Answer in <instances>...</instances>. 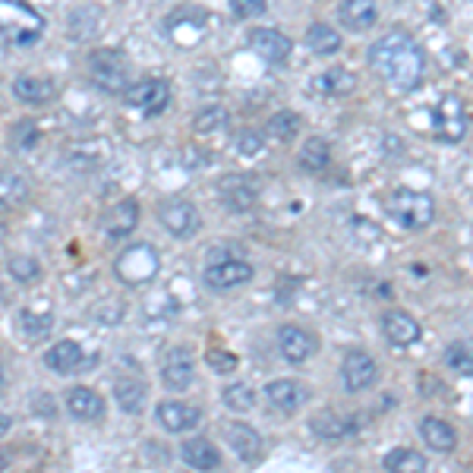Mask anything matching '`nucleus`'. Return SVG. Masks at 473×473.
I'll use <instances>...</instances> for the list:
<instances>
[{
    "mask_svg": "<svg viewBox=\"0 0 473 473\" xmlns=\"http://www.w3.org/2000/svg\"><path fill=\"white\" fill-rule=\"evenodd\" d=\"M196 379V363L193 353L187 347H174L165 357V366H161V382H165L171 392H187Z\"/></svg>",
    "mask_w": 473,
    "mask_h": 473,
    "instance_id": "nucleus-16",
    "label": "nucleus"
},
{
    "mask_svg": "<svg viewBox=\"0 0 473 473\" xmlns=\"http://www.w3.org/2000/svg\"><path fill=\"white\" fill-rule=\"evenodd\" d=\"M250 48L256 50L262 60H268V64H284V60L291 58V50H294V42L278 29H252Z\"/></svg>",
    "mask_w": 473,
    "mask_h": 473,
    "instance_id": "nucleus-19",
    "label": "nucleus"
},
{
    "mask_svg": "<svg viewBox=\"0 0 473 473\" xmlns=\"http://www.w3.org/2000/svg\"><path fill=\"white\" fill-rule=\"evenodd\" d=\"M382 331L398 347H410L420 341V322L410 313H404V309H392V313L382 315Z\"/></svg>",
    "mask_w": 473,
    "mask_h": 473,
    "instance_id": "nucleus-21",
    "label": "nucleus"
},
{
    "mask_svg": "<svg viewBox=\"0 0 473 473\" xmlns=\"http://www.w3.org/2000/svg\"><path fill=\"white\" fill-rule=\"evenodd\" d=\"M382 464H385L388 473H426L430 470V467H426V458L420 452H414V448H392Z\"/></svg>",
    "mask_w": 473,
    "mask_h": 473,
    "instance_id": "nucleus-32",
    "label": "nucleus"
},
{
    "mask_svg": "<svg viewBox=\"0 0 473 473\" xmlns=\"http://www.w3.org/2000/svg\"><path fill=\"white\" fill-rule=\"evenodd\" d=\"M208 363H212V369L221 376H228L237 369V357L230 351H208Z\"/></svg>",
    "mask_w": 473,
    "mask_h": 473,
    "instance_id": "nucleus-42",
    "label": "nucleus"
},
{
    "mask_svg": "<svg viewBox=\"0 0 473 473\" xmlns=\"http://www.w3.org/2000/svg\"><path fill=\"white\" fill-rule=\"evenodd\" d=\"M0 382H4V369H0Z\"/></svg>",
    "mask_w": 473,
    "mask_h": 473,
    "instance_id": "nucleus-48",
    "label": "nucleus"
},
{
    "mask_svg": "<svg viewBox=\"0 0 473 473\" xmlns=\"http://www.w3.org/2000/svg\"><path fill=\"white\" fill-rule=\"evenodd\" d=\"M228 127V111L221 105H212V108H202L193 120V129L202 136H212V133H221Z\"/></svg>",
    "mask_w": 473,
    "mask_h": 473,
    "instance_id": "nucleus-36",
    "label": "nucleus"
},
{
    "mask_svg": "<svg viewBox=\"0 0 473 473\" xmlns=\"http://www.w3.org/2000/svg\"><path fill=\"white\" fill-rule=\"evenodd\" d=\"M44 32V16L22 0H0V38L10 44H32Z\"/></svg>",
    "mask_w": 473,
    "mask_h": 473,
    "instance_id": "nucleus-3",
    "label": "nucleus"
},
{
    "mask_svg": "<svg viewBox=\"0 0 473 473\" xmlns=\"http://www.w3.org/2000/svg\"><path fill=\"white\" fill-rule=\"evenodd\" d=\"M337 19H341V26L347 32H366L373 29L376 19H379V7L373 0H345L337 7Z\"/></svg>",
    "mask_w": 473,
    "mask_h": 473,
    "instance_id": "nucleus-22",
    "label": "nucleus"
},
{
    "mask_svg": "<svg viewBox=\"0 0 473 473\" xmlns=\"http://www.w3.org/2000/svg\"><path fill=\"white\" fill-rule=\"evenodd\" d=\"M114 398H117V404H120L123 414H143L145 398H149V388H145V382L129 379L127 376V379H117Z\"/></svg>",
    "mask_w": 473,
    "mask_h": 473,
    "instance_id": "nucleus-27",
    "label": "nucleus"
},
{
    "mask_svg": "<svg viewBox=\"0 0 473 473\" xmlns=\"http://www.w3.org/2000/svg\"><path fill=\"white\" fill-rule=\"evenodd\" d=\"M252 281V266L246 259L234 256V259H221V262H212L205 268V284L212 291H234V287Z\"/></svg>",
    "mask_w": 473,
    "mask_h": 473,
    "instance_id": "nucleus-11",
    "label": "nucleus"
},
{
    "mask_svg": "<svg viewBox=\"0 0 473 473\" xmlns=\"http://www.w3.org/2000/svg\"><path fill=\"white\" fill-rule=\"evenodd\" d=\"M266 398L281 414H294V410H300L309 401V388L297 379H275L266 385Z\"/></svg>",
    "mask_w": 473,
    "mask_h": 473,
    "instance_id": "nucleus-18",
    "label": "nucleus"
},
{
    "mask_svg": "<svg viewBox=\"0 0 473 473\" xmlns=\"http://www.w3.org/2000/svg\"><path fill=\"white\" fill-rule=\"evenodd\" d=\"M331 161V145L322 136H309L300 149V167L309 174H322Z\"/></svg>",
    "mask_w": 473,
    "mask_h": 473,
    "instance_id": "nucleus-30",
    "label": "nucleus"
},
{
    "mask_svg": "<svg viewBox=\"0 0 473 473\" xmlns=\"http://www.w3.org/2000/svg\"><path fill=\"white\" fill-rule=\"evenodd\" d=\"M420 436H423V442L430 445L432 452H452L454 445H458L454 426H448L445 420H436V416H426L423 423H420Z\"/></svg>",
    "mask_w": 473,
    "mask_h": 473,
    "instance_id": "nucleus-26",
    "label": "nucleus"
},
{
    "mask_svg": "<svg viewBox=\"0 0 473 473\" xmlns=\"http://www.w3.org/2000/svg\"><path fill=\"white\" fill-rule=\"evenodd\" d=\"M221 436L228 438V445L234 448L237 458L246 461V464L259 461V458H262V452H266V442H262V436H259L252 426L237 423V420H228V423H221Z\"/></svg>",
    "mask_w": 473,
    "mask_h": 473,
    "instance_id": "nucleus-14",
    "label": "nucleus"
},
{
    "mask_svg": "<svg viewBox=\"0 0 473 473\" xmlns=\"http://www.w3.org/2000/svg\"><path fill=\"white\" fill-rule=\"evenodd\" d=\"M4 237H7V224L0 221V244H4Z\"/></svg>",
    "mask_w": 473,
    "mask_h": 473,
    "instance_id": "nucleus-47",
    "label": "nucleus"
},
{
    "mask_svg": "<svg viewBox=\"0 0 473 473\" xmlns=\"http://www.w3.org/2000/svg\"><path fill=\"white\" fill-rule=\"evenodd\" d=\"M38 136H42V129H38L35 120H16L13 127H10V143H13V149H32V145L38 143Z\"/></svg>",
    "mask_w": 473,
    "mask_h": 473,
    "instance_id": "nucleus-39",
    "label": "nucleus"
},
{
    "mask_svg": "<svg viewBox=\"0 0 473 473\" xmlns=\"http://www.w3.org/2000/svg\"><path fill=\"white\" fill-rule=\"evenodd\" d=\"M64 407L73 420H82V423H92L105 416V398L98 392H92L89 385H73L64 394Z\"/></svg>",
    "mask_w": 473,
    "mask_h": 473,
    "instance_id": "nucleus-15",
    "label": "nucleus"
},
{
    "mask_svg": "<svg viewBox=\"0 0 473 473\" xmlns=\"http://www.w3.org/2000/svg\"><path fill=\"white\" fill-rule=\"evenodd\" d=\"M306 44L313 54L329 58V54H335V50L341 48V35H337L331 26H325V22H313V26L306 29Z\"/></svg>",
    "mask_w": 473,
    "mask_h": 473,
    "instance_id": "nucleus-33",
    "label": "nucleus"
},
{
    "mask_svg": "<svg viewBox=\"0 0 473 473\" xmlns=\"http://www.w3.org/2000/svg\"><path fill=\"white\" fill-rule=\"evenodd\" d=\"M10 426H13V420H10L7 414H0V438L7 436V432H10Z\"/></svg>",
    "mask_w": 473,
    "mask_h": 473,
    "instance_id": "nucleus-45",
    "label": "nucleus"
},
{
    "mask_svg": "<svg viewBox=\"0 0 473 473\" xmlns=\"http://www.w3.org/2000/svg\"><path fill=\"white\" fill-rule=\"evenodd\" d=\"M266 133L272 139H278V143H291V139H297V133H300V117H297L294 111H278V114L268 120Z\"/></svg>",
    "mask_w": 473,
    "mask_h": 473,
    "instance_id": "nucleus-35",
    "label": "nucleus"
},
{
    "mask_svg": "<svg viewBox=\"0 0 473 473\" xmlns=\"http://www.w3.org/2000/svg\"><path fill=\"white\" fill-rule=\"evenodd\" d=\"M224 404H228L230 410H250L252 404H256V392H252L246 382H234V385L224 388Z\"/></svg>",
    "mask_w": 473,
    "mask_h": 473,
    "instance_id": "nucleus-38",
    "label": "nucleus"
},
{
    "mask_svg": "<svg viewBox=\"0 0 473 473\" xmlns=\"http://www.w3.org/2000/svg\"><path fill=\"white\" fill-rule=\"evenodd\" d=\"M353 86H357V76L351 70H345V66H331V70L319 73L313 79V89L322 95H347Z\"/></svg>",
    "mask_w": 473,
    "mask_h": 473,
    "instance_id": "nucleus-28",
    "label": "nucleus"
},
{
    "mask_svg": "<svg viewBox=\"0 0 473 473\" xmlns=\"http://www.w3.org/2000/svg\"><path fill=\"white\" fill-rule=\"evenodd\" d=\"M139 224V202L136 199H123L111 208L108 215H105V234L111 240H120V237H129L136 230Z\"/></svg>",
    "mask_w": 473,
    "mask_h": 473,
    "instance_id": "nucleus-23",
    "label": "nucleus"
},
{
    "mask_svg": "<svg viewBox=\"0 0 473 473\" xmlns=\"http://www.w3.org/2000/svg\"><path fill=\"white\" fill-rule=\"evenodd\" d=\"M369 64L394 92H414L423 82L426 58L423 48L407 32H388L369 48Z\"/></svg>",
    "mask_w": 473,
    "mask_h": 473,
    "instance_id": "nucleus-1",
    "label": "nucleus"
},
{
    "mask_svg": "<svg viewBox=\"0 0 473 473\" xmlns=\"http://www.w3.org/2000/svg\"><path fill=\"white\" fill-rule=\"evenodd\" d=\"M158 221L165 224L174 237H193L199 230V212H196L193 202L171 199L158 205Z\"/></svg>",
    "mask_w": 473,
    "mask_h": 473,
    "instance_id": "nucleus-12",
    "label": "nucleus"
},
{
    "mask_svg": "<svg viewBox=\"0 0 473 473\" xmlns=\"http://www.w3.org/2000/svg\"><path fill=\"white\" fill-rule=\"evenodd\" d=\"M50 325H54V315L35 313V309H22L19 319H16V329H19V335L26 337V341H38V337H44L50 331Z\"/></svg>",
    "mask_w": 473,
    "mask_h": 473,
    "instance_id": "nucleus-34",
    "label": "nucleus"
},
{
    "mask_svg": "<svg viewBox=\"0 0 473 473\" xmlns=\"http://www.w3.org/2000/svg\"><path fill=\"white\" fill-rule=\"evenodd\" d=\"M385 212L392 215V221H398L407 230H423L432 224L436 218V202L430 193H420V190H394L385 199Z\"/></svg>",
    "mask_w": 473,
    "mask_h": 473,
    "instance_id": "nucleus-2",
    "label": "nucleus"
},
{
    "mask_svg": "<svg viewBox=\"0 0 473 473\" xmlns=\"http://www.w3.org/2000/svg\"><path fill=\"white\" fill-rule=\"evenodd\" d=\"M278 351L291 366H300V363H306L315 351H319V341H315L306 329H300V325H281L278 329Z\"/></svg>",
    "mask_w": 473,
    "mask_h": 473,
    "instance_id": "nucleus-13",
    "label": "nucleus"
},
{
    "mask_svg": "<svg viewBox=\"0 0 473 473\" xmlns=\"http://www.w3.org/2000/svg\"><path fill=\"white\" fill-rule=\"evenodd\" d=\"M180 458H183V464H190L199 473H212L221 464V452L208 438H187L183 448H180Z\"/></svg>",
    "mask_w": 473,
    "mask_h": 473,
    "instance_id": "nucleus-24",
    "label": "nucleus"
},
{
    "mask_svg": "<svg viewBox=\"0 0 473 473\" xmlns=\"http://www.w3.org/2000/svg\"><path fill=\"white\" fill-rule=\"evenodd\" d=\"M445 363L452 366L454 373H473V347L464 341H454L448 351H445Z\"/></svg>",
    "mask_w": 473,
    "mask_h": 473,
    "instance_id": "nucleus-40",
    "label": "nucleus"
},
{
    "mask_svg": "<svg viewBox=\"0 0 473 473\" xmlns=\"http://www.w3.org/2000/svg\"><path fill=\"white\" fill-rule=\"evenodd\" d=\"M161 268V259H158V250L151 244H133L117 256L114 262V272L117 278L123 281L127 287H139V284H149L151 278L158 275Z\"/></svg>",
    "mask_w": 473,
    "mask_h": 473,
    "instance_id": "nucleus-5",
    "label": "nucleus"
},
{
    "mask_svg": "<svg viewBox=\"0 0 473 473\" xmlns=\"http://www.w3.org/2000/svg\"><path fill=\"white\" fill-rule=\"evenodd\" d=\"M218 199L228 212L234 215H244L256 205L259 199V183L246 174H228V177L218 180Z\"/></svg>",
    "mask_w": 473,
    "mask_h": 473,
    "instance_id": "nucleus-7",
    "label": "nucleus"
},
{
    "mask_svg": "<svg viewBox=\"0 0 473 473\" xmlns=\"http://www.w3.org/2000/svg\"><path fill=\"white\" fill-rule=\"evenodd\" d=\"M155 416H158V423H161V430L190 432V430H196V426H199L202 410L193 407V404H187V401H161L155 407Z\"/></svg>",
    "mask_w": 473,
    "mask_h": 473,
    "instance_id": "nucleus-17",
    "label": "nucleus"
},
{
    "mask_svg": "<svg viewBox=\"0 0 473 473\" xmlns=\"http://www.w3.org/2000/svg\"><path fill=\"white\" fill-rule=\"evenodd\" d=\"M432 133L438 143H461L467 136V111L458 95H445L438 108L432 111Z\"/></svg>",
    "mask_w": 473,
    "mask_h": 473,
    "instance_id": "nucleus-6",
    "label": "nucleus"
},
{
    "mask_svg": "<svg viewBox=\"0 0 473 473\" xmlns=\"http://www.w3.org/2000/svg\"><path fill=\"white\" fill-rule=\"evenodd\" d=\"M341 382H345L347 392H366V388H373L376 382H379V363L373 360V353H366V351L345 353Z\"/></svg>",
    "mask_w": 473,
    "mask_h": 473,
    "instance_id": "nucleus-10",
    "label": "nucleus"
},
{
    "mask_svg": "<svg viewBox=\"0 0 473 473\" xmlns=\"http://www.w3.org/2000/svg\"><path fill=\"white\" fill-rule=\"evenodd\" d=\"M89 73H92L95 86L101 92L120 95L129 89V64L120 50L114 48H98L89 54Z\"/></svg>",
    "mask_w": 473,
    "mask_h": 473,
    "instance_id": "nucleus-4",
    "label": "nucleus"
},
{
    "mask_svg": "<svg viewBox=\"0 0 473 473\" xmlns=\"http://www.w3.org/2000/svg\"><path fill=\"white\" fill-rule=\"evenodd\" d=\"M123 98H127V105L143 111V114H161L171 105V86H167L165 79H143L136 86H129L123 92Z\"/></svg>",
    "mask_w": 473,
    "mask_h": 473,
    "instance_id": "nucleus-9",
    "label": "nucleus"
},
{
    "mask_svg": "<svg viewBox=\"0 0 473 473\" xmlns=\"http://www.w3.org/2000/svg\"><path fill=\"white\" fill-rule=\"evenodd\" d=\"M13 95L26 105H44V101L54 98V86H50L48 79H38V76H19L13 82Z\"/></svg>",
    "mask_w": 473,
    "mask_h": 473,
    "instance_id": "nucleus-31",
    "label": "nucleus"
},
{
    "mask_svg": "<svg viewBox=\"0 0 473 473\" xmlns=\"http://www.w3.org/2000/svg\"><path fill=\"white\" fill-rule=\"evenodd\" d=\"M7 272L13 281H19V284H32V281L42 275V266H38L32 256H13L7 262Z\"/></svg>",
    "mask_w": 473,
    "mask_h": 473,
    "instance_id": "nucleus-37",
    "label": "nucleus"
},
{
    "mask_svg": "<svg viewBox=\"0 0 473 473\" xmlns=\"http://www.w3.org/2000/svg\"><path fill=\"white\" fill-rule=\"evenodd\" d=\"M7 467H10V454H7V452H0V473L7 470Z\"/></svg>",
    "mask_w": 473,
    "mask_h": 473,
    "instance_id": "nucleus-46",
    "label": "nucleus"
},
{
    "mask_svg": "<svg viewBox=\"0 0 473 473\" xmlns=\"http://www.w3.org/2000/svg\"><path fill=\"white\" fill-rule=\"evenodd\" d=\"M167 32H171V38L177 44H183V48H190V44L202 42V35H205V13H199V10H177V13L167 19Z\"/></svg>",
    "mask_w": 473,
    "mask_h": 473,
    "instance_id": "nucleus-20",
    "label": "nucleus"
},
{
    "mask_svg": "<svg viewBox=\"0 0 473 473\" xmlns=\"http://www.w3.org/2000/svg\"><path fill=\"white\" fill-rule=\"evenodd\" d=\"M70 165L73 167H82V171H92V167L101 165V158H105V149L95 151V145H76V149L70 151Z\"/></svg>",
    "mask_w": 473,
    "mask_h": 473,
    "instance_id": "nucleus-41",
    "label": "nucleus"
},
{
    "mask_svg": "<svg viewBox=\"0 0 473 473\" xmlns=\"http://www.w3.org/2000/svg\"><path fill=\"white\" fill-rule=\"evenodd\" d=\"M29 199V180L16 171H0V208H19Z\"/></svg>",
    "mask_w": 473,
    "mask_h": 473,
    "instance_id": "nucleus-29",
    "label": "nucleus"
},
{
    "mask_svg": "<svg viewBox=\"0 0 473 473\" xmlns=\"http://www.w3.org/2000/svg\"><path fill=\"white\" fill-rule=\"evenodd\" d=\"M237 149L244 151V155H256L262 149V136H259L256 129H244L240 136H237Z\"/></svg>",
    "mask_w": 473,
    "mask_h": 473,
    "instance_id": "nucleus-44",
    "label": "nucleus"
},
{
    "mask_svg": "<svg viewBox=\"0 0 473 473\" xmlns=\"http://www.w3.org/2000/svg\"><path fill=\"white\" fill-rule=\"evenodd\" d=\"M353 430H357L353 416L337 414V410H325V414H319L313 420V432L319 438H325V442H341V438L353 436Z\"/></svg>",
    "mask_w": 473,
    "mask_h": 473,
    "instance_id": "nucleus-25",
    "label": "nucleus"
},
{
    "mask_svg": "<svg viewBox=\"0 0 473 473\" xmlns=\"http://www.w3.org/2000/svg\"><path fill=\"white\" fill-rule=\"evenodd\" d=\"M92 363H98V357H89L76 341H58V345L44 353V366L58 376L86 373V369H92Z\"/></svg>",
    "mask_w": 473,
    "mask_h": 473,
    "instance_id": "nucleus-8",
    "label": "nucleus"
},
{
    "mask_svg": "<svg viewBox=\"0 0 473 473\" xmlns=\"http://www.w3.org/2000/svg\"><path fill=\"white\" fill-rule=\"evenodd\" d=\"M266 0H230V10H234L240 19H246V16H262L266 13Z\"/></svg>",
    "mask_w": 473,
    "mask_h": 473,
    "instance_id": "nucleus-43",
    "label": "nucleus"
}]
</instances>
